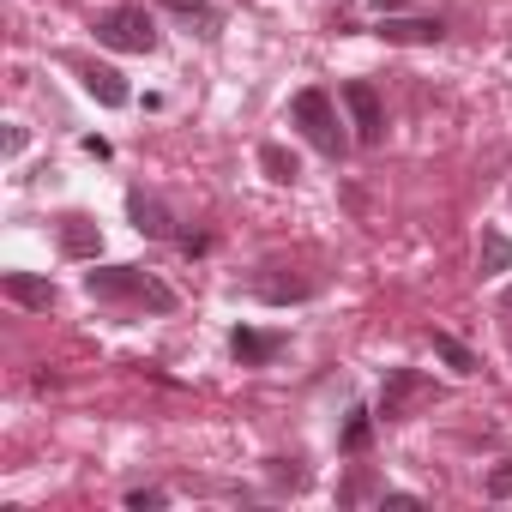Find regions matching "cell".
<instances>
[{
    "label": "cell",
    "instance_id": "cell-17",
    "mask_svg": "<svg viewBox=\"0 0 512 512\" xmlns=\"http://www.w3.org/2000/svg\"><path fill=\"white\" fill-rule=\"evenodd\" d=\"M260 169H266L272 181H284V187H290V181L302 175V163H296V157H290L284 145H260Z\"/></svg>",
    "mask_w": 512,
    "mask_h": 512
},
{
    "label": "cell",
    "instance_id": "cell-19",
    "mask_svg": "<svg viewBox=\"0 0 512 512\" xmlns=\"http://www.w3.org/2000/svg\"><path fill=\"white\" fill-rule=\"evenodd\" d=\"M488 494H494V500H506V494H512V458H500V464L488 470Z\"/></svg>",
    "mask_w": 512,
    "mask_h": 512
},
{
    "label": "cell",
    "instance_id": "cell-14",
    "mask_svg": "<svg viewBox=\"0 0 512 512\" xmlns=\"http://www.w3.org/2000/svg\"><path fill=\"white\" fill-rule=\"evenodd\" d=\"M434 356H440L452 374H476V368H482V362H476V350H470V344H458L452 332H434Z\"/></svg>",
    "mask_w": 512,
    "mask_h": 512
},
{
    "label": "cell",
    "instance_id": "cell-13",
    "mask_svg": "<svg viewBox=\"0 0 512 512\" xmlns=\"http://www.w3.org/2000/svg\"><path fill=\"white\" fill-rule=\"evenodd\" d=\"M482 278H500V272H512V235H500V229H488L482 235Z\"/></svg>",
    "mask_w": 512,
    "mask_h": 512
},
{
    "label": "cell",
    "instance_id": "cell-3",
    "mask_svg": "<svg viewBox=\"0 0 512 512\" xmlns=\"http://www.w3.org/2000/svg\"><path fill=\"white\" fill-rule=\"evenodd\" d=\"M97 43L103 49H121V55H151L163 37H157V25H151L145 7H109L97 19Z\"/></svg>",
    "mask_w": 512,
    "mask_h": 512
},
{
    "label": "cell",
    "instance_id": "cell-15",
    "mask_svg": "<svg viewBox=\"0 0 512 512\" xmlns=\"http://www.w3.org/2000/svg\"><path fill=\"white\" fill-rule=\"evenodd\" d=\"M253 290H260L266 302H308V296H314V284H308V278H260Z\"/></svg>",
    "mask_w": 512,
    "mask_h": 512
},
{
    "label": "cell",
    "instance_id": "cell-22",
    "mask_svg": "<svg viewBox=\"0 0 512 512\" xmlns=\"http://www.w3.org/2000/svg\"><path fill=\"white\" fill-rule=\"evenodd\" d=\"M506 308H512V290H506Z\"/></svg>",
    "mask_w": 512,
    "mask_h": 512
},
{
    "label": "cell",
    "instance_id": "cell-11",
    "mask_svg": "<svg viewBox=\"0 0 512 512\" xmlns=\"http://www.w3.org/2000/svg\"><path fill=\"white\" fill-rule=\"evenodd\" d=\"M157 7H163V13H175L181 25H193L199 37H217V31H223V19H217L211 0H157Z\"/></svg>",
    "mask_w": 512,
    "mask_h": 512
},
{
    "label": "cell",
    "instance_id": "cell-16",
    "mask_svg": "<svg viewBox=\"0 0 512 512\" xmlns=\"http://www.w3.org/2000/svg\"><path fill=\"white\" fill-rule=\"evenodd\" d=\"M374 416H380V410H350L338 446H344V452H368V440H374Z\"/></svg>",
    "mask_w": 512,
    "mask_h": 512
},
{
    "label": "cell",
    "instance_id": "cell-12",
    "mask_svg": "<svg viewBox=\"0 0 512 512\" xmlns=\"http://www.w3.org/2000/svg\"><path fill=\"white\" fill-rule=\"evenodd\" d=\"M7 296L19 308H55V284L49 278H31V272H7Z\"/></svg>",
    "mask_w": 512,
    "mask_h": 512
},
{
    "label": "cell",
    "instance_id": "cell-10",
    "mask_svg": "<svg viewBox=\"0 0 512 512\" xmlns=\"http://www.w3.org/2000/svg\"><path fill=\"white\" fill-rule=\"evenodd\" d=\"M380 37H386V43H440L446 25H440V19H392V13H386V19H380Z\"/></svg>",
    "mask_w": 512,
    "mask_h": 512
},
{
    "label": "cell",
    "instance_id": "cell-8",
    "mask_svg": "<svg viewBox=\"0 0 512 512\" xmlns=\"http://www.w3.org/2000/svg\"><path fill=\"white\" fill-rule=\"evenodd\" d=\"M85 91H91L103 109H127V103H133V85H127L115 67H85Z\"/></svg>",
    "mask_w": 512,
    "mask_h": 512
},
{
    "label": "cell",
    "instance_id": "cell-1",
    "mask_svg": "<svg viewBox=\"0 0 512 512\" xmlns=\"http://www.w3.org/2000/svg\"><path fill=\"white\" fill-rule=\"evenodd\" d=\"M85 290H91L97 302H139V308H157V314L175 308V290L157 284V278L139 272V266H97V272H85Z\"/></svg>",
    "mask_w": 512,
    "mask_h": 512
},
{
    "label": "cell",
    "instance_id": "cell-21",
    "mask_svg": "<svg viewBox=\"0 0 512 512\" xmlns=\"http://www.w3.org/2000/svg\"><path fill=\"white\" fill-rule=\"evenodd\" d=\"M368 7H374V13L386 19V13H404V7H410V0H368Z\"/></svg>",
    "mask_w": 512,
    "mask_h": 512
},
{
    "label": "cell",
    "instance_id": "cell-5",
    "mask_svg": "<svg viewBox=\"0 0 512 512\" xmlns=\"http://www.w3.org/2000/svg\"><path fill=\"white\" fill-rule=\"evenodd\" d=\"M416 398H428V380H422L416 368H392L386 386H380V416H386V422H404Z\"/></svg>",
    "mask_w": 512,
    "mask_h": 512
},
{
    "label": "cell",
    "instance_id": "cell-9",
    "mask_svg": "<svg viewBox=\"0 0 512 512\" xmlns=\"http://www.w3.org/2000/svg\"><path fill=\"white\" fill-rule=\"evenodd\" d=\"M61 247L73 253V260H97V253H103V229L91 217H61Z\"/></svg>",
    "mask_w": 512,
    "mask_h": 512
},
{
    "label": "cell",
    "instance_id": "cell-18",
    "mask_svg": "<svg viewBox=\"0 0 512 512\" xmlns=\"http://www.w3.org/2000/svg\"><path fill=\"white\" fill-rule=\"evenodd\" d=\"M157 506H169L163 488H133V494H127V512H157Z\"/></svg>",
    "mask_w": 512,
    "mask_h": 512
},
{
    "label": "cell",
    "instance_id": "cell-4",
    "mask_svg": "<svg viewBox=\"0 0 512 512\" xmlns=\"http://www.w3.org/2000/svg\"><path fill=\"white\" fill-rule=\"evenodd\" d=\"M338 97H344V109H350V121H356V139H362V145H380V139H386V109H380V91H374L368 79H350Z\"/></svg>",
    "mask_w": 512,
    "mask_h": 512
},
{
    "label": "cell",
    "instance_id": "cell-20",
    "mask_svg": "<svg viewBox=\"0 0 512 512\" xmlns=\"http://www.w3.org/2000/svg\"><path fill=\"white\" fill-rule=\"evenodd\" d=\"M368 488H374V482H368V476H350V482H344V500H362V494H368Z\"/></svg>",
    "mask_w": 512,
    "mask_h": 512
},
{
    "label": "cell",
    "instance_id": "cell-2",
    "mask_svg": "<svg viewBox=\"0 0 512 512\" xmlns=\"http://www.w3.org/2000/svg\"><path fill=\"white\" fill-rule=\"evenodd\" d=\"M290 121L302 127V139L320 151V157H344L350 151V133L338 127V109H332V91H320V85H308V91H296V103H290Z\"/></svg>",
    "mask_w": 512,
    "mask_h": 512
},
{
    "label": "cell",
    "instance_id": "cell-7",
    "mask_svg": "<svg viewBox=\"0 0 512 512\" xmlns=\"http://www.w3.org/2000/svg\"><path fill=\"white\" fill-rule=\"evenodd\" d=\"M229 350H235V362H241V368H266V362L284 350V338H278V332H253V326H235Z\"/></svg>",
    "mask_w": 512,
    "mask_h": 512
},
{
    "label": "cell",
    "instance_id": "cell-6",
    "mask_svg": "<svg viewBox=\"0 0 512 512\" xmlns=\"http://www.w3.org/2000/svg\"><path fill=\"white\" fill-rule=\"evenodd\" d=\"M127 217H133V229H139V235H151V241H169V235H175L169 205H163L157 193H145V187H133V193H127Z\"/></svg>",
    "mask_w": 512,
    "mask_h": 512
}]
</instances>
